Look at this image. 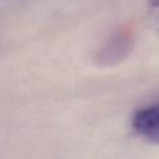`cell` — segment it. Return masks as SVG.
<instances>
[{"instance_id":"1","label":"cell","mask_w":159,"mask_h":159,"mask_svg":"<svg viewBox=\"0 0 159 159\" xmlns=\"http://www.w3.org/2000/svg\"><path fill=\"white\" fill-rule=\"evenodd\" d=\"M135 35V28L131 24L119 26L101 47L96 61L102 65H114L121 62L133 49Z\"/></svg>"},{"instance_id":"2","label":"cell","mask_w":159,"mask_h":159,"mask_svg":"<svg viewBox=\"0 0 159 159\" xmlns=\"http://www.w3.org/2000/svg\"><path fill=\"white\" fill-rule=\"evenodd\" d=\"M132 127L145 140L159 144V103L136 111Z\"/></svg>"},{"instance_id":"3","label":"cell","mask_w":159,"mask_h":159,"mask_svg":"<svg viewBox=\"0 0 159 159\" xmlns=\"http://www.w3.org/2000/svg\"><path fill=\"white\" fill-rule=\"evenodd\" d=\"M148 14L149 21L155 30L159 34V0H148Z\"/></svg>"}]
</instances>
